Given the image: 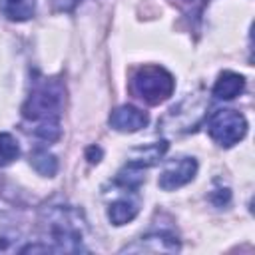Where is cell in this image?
Segmentation results:
<instances>
[{
	"mask_svg": "<svg viewBox=\"0 0 255 255\" xmlns=\"http://www.w3.org/2000/svg\"><path fill=\"white\" fill-rule=\"evenodd\" d=\"M64 108V86L56 78L34 80L32 90L22 106L26 122L34 124L32 131L36 137L54 143L62 135L60 114Z\"/></svg>",
	"mask_w": 255,
	"mask_h": 255,
	"instance_id": "obj_1",
	"label": "cell"
},
{
	"mask_svg": "<svg viewBox=\"0 0 255 255\" xmlns=\"http://www.w3.org/2000/svg\"><path fill=\"white\" fill-rule=\"evenodd\" d=\"M88 221L74 205H50L40 213L42 243L48 253H82L88 251L86 241Z\"/></svg>",
	"mask_w": 255,
	"mask_h": 255,
	"instance_id": "obj_2",
	"label": "cell"
},
{
	"mask_svg": "<svg viewBox=\"0 0 255 255\" xmlns=\"http://www.w3.org/2000/svg\"><path fill=\"white\" fill-rule=\"evenodd\" d=\"M175 90L173 76L161 66H141L131 78V92L145 104L157 106Z\"/></svg>",
	"mask_w": 255,
	"mask_h": 255,
	"instance_id": "obj_3",
	"label": "cell"
},
{
	"mask_svg": "<svg viewBox=\"0 0 255 255\" xmlns=\"http://www.w3.org/2000/svg\"><path fill=\"white\" fill-rule=\"evenodd\" d=\"M207 133L221 147H231L239 143L247 133V120L237 110H215L207 120Z\"/></svg>",
	"mask_w": 255,
	"mask_h": 255,
	"instance_id": "obj_4",
	"label": "cell"
},
{
	"mask_svg": "<svg viewBox=\"0 0 255 255\" xmlns=\"http://www.w3.org/2000/svg\"><path fill=\"white\" fill-rule=\"evenodd\" d=\"M181 249V243L175 233L157 229L141 235L135 243L126 245L122 253H177Z\"/></svg>",
	"mask_w": 255,
	"mask_h": 255,
	"instance_id": "obj_5",
	"label": "cell"
},
{
	"mask_svg": "<svg viewBox=\"0 0 255 255\" xmlns=\"http://www.w3.org/2000/svg\"><path fill=\"white\" fill-rule=\"evenodd\" d=\"M197 173V161L195 157H177V159H171L165 163V167L159 171V177H157V185L163 189V191H171V189H177L185 183H189Z\"/></svg>",
	"mask_w": 255,
	"mask_h": 255,
	"instance_id": "obj_6",
	"label": "cell"
},
{
	"mask_svg": "<svg viewBox=\"0 0 255 255\" xmlns=\"http://www.w3.org/2000/svg\"><path fill=\"white\" fill-rule=\"evenodd\" d=\"M108 124L114 129H118V131L133 133V131H137V129H141V128H145L149 124V116H147V112H143V110H139L135 106L126 104V106L116 108L110 114Z\"/></svg>",
	"mask_w": 255,
	"mask_h": 255,
	"instance_id": "obj_7",
	"label": "cell"
},
{
	"mask_svg": "<svg viewBox=\"0 0 255 255\" xmlns=\"http://www.w3.org/2000/svg\"><path fill=\"white\" fill-rule=\"evenodd\" d=\"M137 213H139V199L135 197V191H126V195L116 197L108 205V219L116 227L133 221Z\"/></svg>",
	"mask_w": 255,
	"mask_h": 255,
	"instance_id": "obj_8",
	"label": "cell"
},
{
	"mask_svg": "<svg viewBox=\"0 0 255 255\" xmlns=\"http://www.w3.org/2000/svg\"><path fill=\"white\" fill-rule=\"evenodd\" d=\"M243 90H245V78H243L241 74H237V72L225 70V72H221V74L217 76L211 94H213L217 100H233V98H237Z\"/></svg>",
	"mask_w": 255,
	"mask_h": 255,
	"instance_id": "obj_9",
	"label": "cell"
},
{
	"mask_svg": "<svg viewBox=\"0 0 255 255\" xmlns=\"http://www.w3.org/2000/svg\"><path fill=\"white\" fill-rule=\"evenodd\" d=\"M167 151V141H155V143H147V145H141V147H135L131 153H129V163L141 167V169H147L151 165H155L163 153Z\"/></svg>",
	"mask_w": 255,
	"mask_h": 255,
	"instance_id": "obj_10",
	"label": "cell"
},
{
	"mask_svg": "<svg viewBox=\"0 0 255 255\" xmlns=\"http://www.w3.org/2000/svg\"><path fill=\"white\" fill-rule=\"evenodd\" d=\"M0 10L12 22H26L36 12V0H0Z\"/></svg>",
	"mask_w": 255,
	"mask_h": 255,
	"instance_id": "obj_11",
	"label": "cell"
},
{
	"mask_svg": "<svg viewBox=\"0 0 255 255\" xmlns=\"http://www.w3.org/2000/svg\"><path fill=\"white\" fill-rule=\"evenodd\" d=\"M30 165L44 177H54L58 171V159L54 153H50L44 147H36L30 153Z\"/></svg>",
	"mask_w": 255,
	"mask_h": 255,
	"instance_id": "obj_12",
	"label": "cell"
},
{
	"mask_svg": "<svg viewBox=\"0 0 255 255\" xmlns=\"http://www.w3.org/2000/svg\"><path fill=\"white\" fill-rule=\"evenodd\" d=\"M18 155H20V145L16 137L10 133H0V167L10 165Z\"/></svg>",
	"mask_w": 255,
	"mask_h": 255,
	"instance_id": "obj_13",
	"label": "cell"
},
{
	"mask_svg": "<svg viewBox=\"0 0 255 255\" xmlns=\"http://www.w3.org/2000/svg\"><path fill=\"white\" fill-rule=\"evenodd\" d=\"M52 2V6L56 8V10H60V12H72L82 0H50Z\"/></svg>",
	"mask_w": 255,
	"mask_h": 255,
	"instance_id": "obj_14",
	"label": "cell"
},
{
	"mask_svg": "<svg viewBox=\"0 0 255 255\" xmlns=\"http://www.w3.org/2000/svg\"><path fill=\"white\" fill-rule=\"evenodd\" d=\"M100 157H102V149H100L98 145L88 147V159H90V163H98Z\"/></svg>",
	"mask_w": 255,
	"mask_h": 255,
	"instance_id": "obj_15",
	"label": "cell"
}]
</instances>
